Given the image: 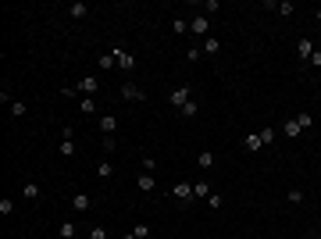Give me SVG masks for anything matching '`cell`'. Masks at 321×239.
<instances>
[{
  "instance_id": "3",
  "label": "cell",
  "mask_w": 321,
  "mask_h": 239,
  "mask_svg": "<svg viewBox=\"0 0 321 239\" xmlns=\"http://www.w3.org/2000/svg\"><path fill=\"white\" fill-rule=\"evenodd\" d=\"M172 197L182 200V204H189V200H193V182H175V186H172Z\"/></svg>"
},
{
  "instance_id": "15",
  "label": "cell",
  "mask_w": 321,
  "mask_h": 239,
  "mask_svg": "<svg viewBox=\"0 0 321 239\" xmlns=\"http://www.w3.org/2000/svg\"><path fill=\"white\" fill-rule=\"evenodd\" d=\"M211 197V186L207 182H193V200H207Z\"/></svg>"
},
{
  "instance_id": "24",
  "label": "cell",
  "mask_w": 321,
  "mask_h": 239,
  "mask_svg": "<svg viewBox=\"0 0 321 239\" xmlns=\"http://www.w3.org/2000/svg\"><path fill=\"white\" fill-rule=\"evenodd\" d=\"M214 161H218V157H214L211 150H204L200 157H196V164H200V168H214Z\"/></svg>"
},
{
  "instance_id": "34",
  "label": "cell",
  "mask_w": 321,
  "mask_h": 239,
  "mask_svg": "<svg viewBox=\"0 0 321 239\" xmlns=\"http://www.w3.org/2000/svg\"><path fill=\"white\" fill-rule=\"evenodd\" d=\"M154 168H157V157H150V154H146V157H143V171L154 175Z\"/></svg>"
},
{
  "instance_id": "19",
  "label": "cell",
  "mask_w": 321,
  "mask_h": 239,
  "mask_svg": "<svg viewBox=\"0 0 321 239\" xmlns=\"http://www.w3.org/2000/svg\"><path fill=\"white\" fill-rule=\"evenodd\" d=\"M25 114H29V103L25 100H14L11 103V118H25Z\"/></svg>"
},
{
  "instance_id": "38",
  "label": "cell",
  "mask_w": 321,
  "mask_h": 239,
  "mask_svg": "<svg viewBox=\"0 0 321 239\" xmlns=\"http://www.w3.org/2000/svg\"><path fill=\"white\" fill-rule=\"evenodd\" d=\"M121 239H136V232H129V236H121Z\"/></svg>"
},
{
  "instance_id": "26",
  "label": "cell",
  "mask_w": 321,
  "mask_h": 239,
  "mask_svg": "<svg viewBox=\"0 0 321 239\" xmlns=\"http://www.w3.org/2000/svg\"><path fill=\"white\" fill-rule=\"evenodd\" d=\"M296 125H300V129H311V125H314L311 111H300V114H296Z\"/></svg>"
},
{
  "instance_id": "31",
  "label": "cell",
  "mask_w": 321,
  "mask_h": 239,
  "mask_svg": "<svg viewBox=\"0 0 321 239\" xmlns=\"http://www.w3.org/2000/svg\"><path fill=\"white\" fill-rule=\"evenodd\" d=\"M132 232H136V239H150V225H146V221H140Z\"/></svg>"
},
{
  "instance_id": "9",
  "label": "cell",
  "mask_w": 321,
  "mask_h": 239,
  "mask_svg": "<svg viewBox=\"0 0 321 239\" xmlns=\"http://www.w3.org/2000/svg\"><path fill=\"white\" fill-rule=\"evenodd\" d=\"M136 189H140V193H154V189H157V182H154V175H150V171H143L140 178H136Z\"/></svg>"
},
{
  "instance_id": "4",
  "label": "cell",
  "mask_w": 321,
  "mask_h": 239,
  "mask_svg": "<svg viewBox=\"0 0 321 239\" xmlns=\"http://www.w3.org/2000/svg\"><path fill=\"white\" fill-rule=\"evenodd\" d=\"M311 54H314V39H296V57L303 65L311 61Z\"/></svg>"
},
{
  "instance_id": "35",
  "label": "cell",
  "mask_w": 321,
  "mask_h": 239,
  "mask_svg": "<svg viewBox=\"0 0 321 239\" xmlns=\"http://www.w3.org/2000/svg\"><path fill=\"white\" fill-rule=\"evenodd\" d=\"M104 150H107V154H114V150H118V143H114V136H104Z\"/></svg>"
},
{
  "instance_id": "37",
  "label": "cell",
  "mask_w": 321,
  "mask_h": 239,
  "mask_svg": "<svg viewBox=\"0 0 321 239\" xmlns=\"http://www.w3.org/2000/svg\"><path fill=\"white\" fill-rule=\"evenodd\" d=\"M307 65H311V68H321V50H314V54H311V61H307Z\"/></svg>"
},
{
  "instance_id": "12",
  "label": "cell",
  "mask_w": 321,
  "mask_h": 239,
  "mask_svg": "<svg viewBox=\"0 0 321 239\" xmlns=\"http://www.w3.org/2000/svg\"><path fill=\"white\" fill-rule=\"evenodd\" d=\"M300 132H303V129L296 125V118H289V122H282V136H289V139H296Z\"/></svg>"
},
{
  "instance_id": "33",
  "label": "cell",
  "mask_w": 321,
  "mask_h": 239,
  "mask_svg": "<svg viewBox=\"0 0 321 239\" xmlns=\"http://www.w3.org/2000/svg\"><path fill=\"white\" fill-rule=\"evenodd\" d=\"M89 239H107V229L104 225H93V229H89Z\"/></svg>"
},
{
  "instance_id": "8",
  "label": "cell",
  "mask_w": 321,
  "mask_h": 239,
  "mask_svg": "<svg viewBox=\"0 0 321 239\" xmlns=\"http://www.w3.org/2000/svg\"><path fill=\"white\" fill-rule=\"evenodd\" d=\"M97 129L104 132V136H114V129H118V122H114V114H100V122H97Z\"/></svg>"
},
{
  "instance_id": "27",
  "label": "cell",
  "mask_w": 321,
  "mask_h": 239,
  "mask_svg": "<svg viewBox=\"0 0 321 239\" xmlns=\"http://www.w3.org/2000/svg\"><path fill=\"white\" fill-rule=\"evenodd\" d=\"M172 33H175V36H186V33H189V22L175 18V22H172Z\"/></svg>"
},
{
  "instance_id": "29",
  "label": "cell",
  "mask_w": 321,
  "mask_h": 239,
  "mask_svg": "<svg viewBox=\"0 0 321 239\" xmlns=\"http://www.w3.org/2000/svg\"><path fill=\"white\" fill-rule=\"evenodd\" d=\"M97 68H118V61H114V54H100V61H97Z\"/></svg>"
},
{
  "instance_id": "23",
  "label": "cell",
  "mask_w": 321,
  "mask_h": 239,
  "mask_svg": "<svg viewBox=\"0 0 321 239\" xmlns=\"http://www.w3.org/2000/svg\"><path fill=\"white\" fill-rule=\"evenodd\" d=\"M0 214H4V218L14 214V200H11V197H0Z\"/></svg>"
},
{
  "instance_id": "1",
  "label": "cell",
  "mask_w": 321,
  "mask_h": 239,
  "mask_svg": "<svg viewBox=\"0 0 321 239\" xmlns=\"http://www.w3.org/2000/svg\"><path fill=\"white\" fill-rule=\"evenodd\" d=\"M193 100V93H189V86H178V89H172V93H168V103H172V107H186V103Z\"/></svg>"
},
{
  "instance_id": "22",
  "label": "cell",
  "mask_w": 321,
  "mask_h": 239,
  "mask_svg": "<svg viewBox=\"0 0 321 239\" xmlns=\"http://www.w3.org/2000/svg\"><path fill=\"white\" fill-rule=\"evenodd\" d=\"M97 175H100V178H111V175H114V164H111V161H100V164H97Z\"/></svg>"
},
{
  "instance_id": "25",
  "label": "cell",
  "mask_w": 321,
  "mask_h": 239,
  "mask_svg": "<svg viewBox=\"0 0 321 239\" xmlns=\"http://www.w3.org/2000/svg\"><path fill=\"white\" fill-rule=\"evenodd\" d=\"M196 114H200V103H196V100H189L186 107H182V118H196Z\"/></svg>"
},
{
  "instance_id": "10",
  "label": "cell",
  "mask_w": 321,
  "mask_h": 239,
  "mask_svg": "<svg viewBox=\"0 0 321 239\" xmlns=\"http://www.w3.org/2000/svg\"><path fill=\"white\" fill-rule=\"evenodd\" d=\"M189 33H193V36H207V18H204V14L189 18Z\"/></svg>"
},
{
  "instance_id": "7",
  "label": "cell",
  "mask_w": 321,
  "mask_h": 239,
  "mask_svg": "<svg viewBox=\"0 0 321 239\" xmlns=\"http://www.w3.org/2000/svg\"><path fill=\"white\" fill-rule=\"evenodd\" d=\"M89 207H93V197H89V193H75L71 197V211H89Z\"/></svg>"
},
{
  "instance_id": "39",
  "label": "cell",
  "mask_w": 321,
  "mask_h": 239,
  "mask_svg": "<svg viewBox=\"0 0 321 239\" xmlns=\"http://www.w3.org/2000/svg\"><path fill=\"white\" fill-rule=\"evenodd\" d=\"M314 18H318V22H321V7H318V14H314Z\"/></svg>"
},
{
  "instance_id": "6",
  "label": "cell",
  "mask_w": 321,
  "mask_h": 239,
  "mask_svg": "<svg viewBox=\"0 0 321 239\" xmlns=\"http://www.w3.org/2000/svg\"><path fill=\"white\" fill-rule=\"evenodd\" d=\"M114 61H118L121 71H132V68H136V57H132L129 50H114Z\"/></svg>"
},
{
  "instance_id": "14",
  "label": "cell",
  "mask_w": 321,
  "mask_h": 239,
  "mask_svg": "<svg viewBox=\"0 0 321 239\" xmlns=\"http://www.w3.org/2000/svg\"><path fill=\"white\" fill-rule=\"evenodd\" d=\"M61 239H75V236H79V229H75V221H61Z\"/></svg>"
},
{
  "instance_id": "5",
  "label": "cell",
  "mask_w": 321,
  "mask_h": 239,
  "mask_svg": "<svg viewBox=\"0 0 321 239\" xmlns=\"http://www.w3.org/2000/svg\"><path fill=\"white\" fill-rule=\"evenodd\" d=\"M97 89H100V79H97V75H86V79H79L75 93H97Z\"/></svg>"
},
{
  "instance_id": "18",
  "label": "cell",
  "mask_w": 321,
  "mask_h": 239,
  "mask_svg": "<svg viewBox=\"0 0 321 239\" xmlns=\"http://www.w3.org/2000/svg\"><path fill=\"white\" fill-rule=\"evenodd\" d=\"M200 47H204V54H207V57H214V54L221 50V39H204Z\"/></svg>"
},
{
  "instance_id": "36",
  "label": "cell",
  "mask_w": 321,
  "mask_h": 239,
  "mask_svg": "<svg viewBox=\"0 0 321 239\" xmlns=\"http://www.w3.org/2000/svg\"><path fill=\"white\" fill-rule=\"evenodd\" d=\"M289 204H303V189H289Z\"/></svg>"
},
{
  "instance_id": "28",
  "label": "cell",
  "mask_w": 321,
  "mask_h": 239,
  "mask_svg": "<svg viewBox=\"0 0 321 239\" xmlns=\"http://www.w3.org/2000/svg\"><path fill=\"white\" fill-rule=\"evenodd\" d=\"M61 154H65V157H75V154H79V150H75V139H61Z\"/></svg>"
},
{
  "instance_id": "11",
  "label": "cell",
  "mask_w": 321,
  "mask_h": 239,
  "mask_svg": "<svg viewBox=\"0 0 321 239\" xmlns=\"http://www.w3.org/2000/svg\"><path fill=\"white\" fill-rule=\"evenodd\" d=\"M243 150H250V154H257V150H264V143H261V136H257V132H250V136L243 139Z\"/></svg>"
},
{
  "instance_id": "30",
  "label": "cell",
  "mask_w": 321,
  "mask_h": 239,
  "mask_svg": "<svg viewBox=\"0 0 321 239\" xmlns=\"http://www.w3.org/2000/svg\"><path fill=\"white\" fill-rule=\"evenodd\" d=\"M221 204H225V197H221V193H211V197H207V207H211V211H218Z\"/></svg>"
},
{
  "instance_id": "2",
  "label": "cell",
  "mask_w": 321,
  "mask_h": 239,
  "mask_svg": "<svg viewBox=\"0 0 321 239\" xmlns=\"http://www.w3.org/2000/svg\"><path fill=\"white\" fill-rule=\"evenodd\" d=\"M118 97H121V100H129V103H143V100H146V93H143V89L136 86V82H125Z\"/></svg>"
},
{
  "instance_id": "17",
  "label": "cell",
  "mask_w": 321,
  "mask_h": 239,
  "mask_svg": "<svg viewBox=\"0 0 321 239\" xmlns=\"http://www.w3.org/2000/svg\"><path fill=\"white\" fill-rule=\"evenodd\" d=\"M200 57H204V47H200V43H193V47L186 50V61H189V65H196Z\"/></svg>"
},
{
  "instance_id": "21",
  "label": "cell",
  "mask_w": 321,
  "mask_h": 239,
  "mask_svg": "<svg viewBox=\"0 0 321 239\" xmlns=\"http://www.w3.org/2000/svg\"><path fill=\"white\" fill-rule=\"evenodd\" d=\"M79 111H82V114H93V111H97V100H93V97H82V100H79Z\"/></svg>"
},
{
  "instance_id": "16",
  "label": "cell",
  "mask_w": 321,
  "mask_h": 239,
  "mask_svg": "<svg viewBox=\"0 0 321 239\" xmlns=\"http://www.w3.org/2000/svg\"><path fill=\"white\" fill-rule=\"evenodd\" d=\"M257 136H261V143H264V146H271V143H275V136H279V129H271V125H264L261 132H257Z\"/></svg>"
},
{
  "instance_id": "20",
  "label": "cell",
  "mask_w": 321,
  "mask_h": 239,
  "mask_svg": "<svg viewBox=\"0 0 321 239\" xmlns=\"http://www.w3.org/2000/svg\"><path fill=\"white\" fill-rule=\"evenodd\" d=\"M22 197H25V200H39V186H36V182H25V186H22Z\"/></svg>"
},
{
  "instance_id": "13",
  "label": "cell",
  "mask_w": 321,
  "mask_h": 239,
  "mask_svg": "<svg viewBox=\"0 0 321 239\" xmlns=\"http://www.w3.org/2000/svg\"><path fill=\"white\" fill-rule=\"evenodd\" d=\"M68 14H71V18H86V14H89V7L82 4V0H75V4H68Z\"/></svg>"
},
{
  "instance_id": "32",
  "label": "cell",
  "mask_w": 321,
  "mask_h": 239,
  "mask_svg": "<svg viewBox=\"0 0 321 239\" xmlns=\"http://www.w3.org/2000/svg\"><path fill=\"white\" fill-rule=\"evenodd\" d=\"M275 11H279V14H285V18H289V14H293L296 7H293V4H289V0H282V4H275Z\"/></svg>"
}]
</instances>
